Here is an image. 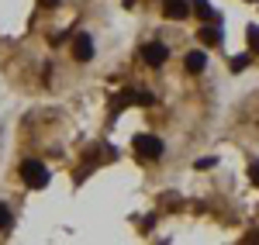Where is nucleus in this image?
<instances>
[{"label":"nucleus","mask_w":259,"mask_h":245,"mask_svg":"<svg viewBox=\"0 0 259 245\" xmlns=\"http://www.w3.org/2000/svg\"><path fill=\"white\" fill-rule=\"evenodd\" d=\"M200 41H204V45H218L221 31H218V28H204V31H200Z\"/></svg>","instance_id":"0eeeda50"},{"label":"nucleus","mask_w":259,"mask_h":245,"mask_svg":"<svg viewBox=\"0 0 259 245\" xmlns=\"http://www.w3.org/2000/svg\"><path fill=\"white\" fill-rule=\"evenodd\" d=\"M166 56H169V48H166L162 41H149V45L142 48V59L149 62V66H162V62H166Z\"/></svg>","instance_id":"20e7f679"},{"label":"nucleus","mask_w":259,"mask_h":245,"mask_svg":"<svg viewBox=\"0 0 259 245\" xmlns=\"http://www.w3.org/2000/svg\"><path fill=\"white\" fill-rule=\"evenodd\" d=\"M73 56H76V62H90L94 59V38H90L87 31L73 35Z\"/></svg>","instance_id":"7ed1b4c3"},{"label":"nucleus","mask_w":259,"mask_h":245,"mask_svg":"<svg viewBox=\"0 0 259 245\" xmlns=\"http://www.w3.org/2000/svg\"><path fill=\"white\" fill-rule=\"evenodd\" d=\"M190 14V7H187V0H166V18L169 21H180Z\"/></svg>","instance_id":"39448f33"},{"label":"nucleus","mask_w":259,"mask_h":245,"mask_svg":"<svg viewBox=\"0 0 259 245\" xmlns=\"http://www.w3.org/2000/svg\"><path fill=\"white\" fill-rule=\"evenodd\" d=\"M249 41H252V48H256V52H259V31H256V28L249 31Z\"/></svg>","instance_id":"9b49d317"},{"label":"nucleus","mask_w":259,"mask_h":245,"mask_svg":"<svg viewBox=\"0 0 259 245\" xmlns=\"http://www.w3.org/2000/svg\"><path fill=\"white\" fill-rule=\"evenodd\" d=\"M183 62H187V69H190V73H200L207 59H204V52H187V59H183Z\"/></svg>","instance_id":"423d86ee"},{"label":"nucleus","mask_w":259,"mask_h":245,"mask_svg":"<svg viewBox=\"0 0 259 245\" xmlns=\"http://www.w3.org/2000/svg\"><path fill=\"white\" fill-rule=\"evenodd\" d=\"M21 180L31 186V190H41V186L49 183V169H45V163H38V159H24V163H21Z\"/></svg>","instance_id":"f257e3e1"},{"label":"nucleus","mask_w":259,"mask_h":245,"mask_svg":"<svg viewBox=\"0 0 259 245\" xmlns=\"http://www.w3.org/2000/svg\"><path fill=\"white\" fill-rule=\"evenodd\" d=\"M197 14H200V18H204V21L211 18V7H207V4H204V0H197Z\"/></svg>","instance_id":"9d476101"},{"label":"nucleus","mask_w":259,"mask_h":245,"mask_svg":"<svg viewBox=\"0 0 259 245\" xmlns=\"http://www.w3.org/2000/svg\"><path fill=\"white\" fill-rule=\"evenodd\" d=\"M245 66H249V56H235V59H232V69H235V73L245 69Z\"/></svg>","instance_id":"1a4fd4ad"},{"label":"nucleus","mask_w":259,"mask_h":245,"mask_svg":"<svg viewBox=\"0 0 259 245\" xmlns=\"http://www.w3.org/2000/svg\"><path fill=\"white\" fill-rule=\"evenodd\" d=\"M135 152L145 156V159H159L162 156V142L156 138V135H139V138H135Z\"/></svg>","instance_id":"f03ea898"},{"label":"nucleus","mask_w":259,"mask_h":245,"mask_svg":"<svg viewBox=\"0 0 259 245\" xmlns=\"http://www.w3.org/2000/svg\"><path fill=\"white\" fill-rule=\"evenodd\" d=\"M45 4H56V0H45Z\"/></svg>","instance_id":"ddd939ff"},{"label":"nucleus","mask_w":259,"mask_h":245,"mask_svg":"<svg viewBox=\"0 0 259 245\" xmlns=\"http://www.w3.org/2000/svg\"><path fill=\"white\" fill-rule=\"evenodd\" d=\"M249 173H252V183H259V163L252 166V169H249Z\"/></svg>","instance_id":"f8f14e48"},{"label":"nucleus","mask_w":259,"mask_h":245,"mask_svg":"<svg viewBox=\"0 0 259 245\" xmlns=\"http://www.w3.org/2000/svg\"><path fill=\"white\" fill-rule=\"evenodd\" d=\"M11 225H14V214L7 211V204H0V231H11Z\"/></svg>","instance_id":"6e6552de"}]
</instances>
